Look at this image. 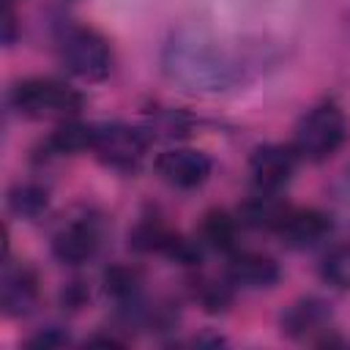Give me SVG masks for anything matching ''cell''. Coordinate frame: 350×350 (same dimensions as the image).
Here are the masks:
<instances>
[{
	"mask_svg": "<svg viewBox=\"0 0 350 350\" xmlns=\"http://www.w3.org/2000/svg\"><path fill=\"white\" fill-rule=\"evenodd\" d=\"M238 227H241V219L230 216L221 208H213L202 216L200 238H202L205 246H211L216 252H232L235 243H238Z\"/></svg>",
	"mask_w": 350,
	"mask_h": 350,
	"instance_id": "13",
	"label": "cell"
},
{
	"mask_svg": "<svg viewBox=\"0 0 350 350\" xmlns=\"http://www.w3.org/2000/svg\"><path fill=\"white\" fill-rule=\"evenodd\" d=\"M60 60L68 74L85 82H98L112 71V49L107 38L90 27H71L63 36Z\"/></svg>",
	"mask_w": 350,
	"mask_h": 350,
	"instance_id": "3",
	"label": "cell"
},
{
	"mask_svg": "<svg viewBox=\"0 0 350 350\" xmlns=\"http://www.w3.org/2000/svg\"><path fill=\"white\" fill-rule=\"evenodd\" d=\"M38 301V276L27 268H8L3 273V312L11 317L27 314Z\"/></svg>",
	"mask_w": 350,
	"mask_h": 350,
	"instance_id": "11",
	"label": "cell"
},
{
	"mask_svg": "<svg viewBox=\"0 0 350 350\" xmlns=\"http://www.w3.org/2000/svg\"><path fill=\"white\" fill-rule=\"evenodd\" d=\"M63 342H68L66 334H60L57 328H46L38 336L30 339V347H55V345H63Z\"/></svg>",
	"mask_w": 350,
	"mask_h": 350,
	"instance_id": "19",
	"label": "cell"
},
{
	"mask_svg": "<svg viewBox=\"0 0 350 350\" xmlns=\"http://www.w3.org/2000/svg\"><path fill=\"white\" fill-rule=\"evenodd\" d=\"M282 331L293 339H309L314 342L317 334L331 331V309L323 298L306 295L293 301L282 314Z\"/></svg>",
	"mask_w": 350,
	"mask_h": 350,
	"instance_id": "9",
	"label": "cell"
},
{
	"mask_svg": "<svg viewBox=\"0 0 350 350\" xmlns=\"http://www.w3.org/2000/svg\"><path fill=\"white\" fill-rule=\"evenodd\" d=\"M98 243H101L98 224L85 216V219H74V221L63 224L55 232L52 254L66 265H82L98 252Z\"/></svg>",
	"mask_w": 350,
	"mask_h": 350,
	"instance_id": "7",
	"label": "cell"
},
{
	"mask_svg": "<svg viewBox=\"0 0 350 350\" xmlns=\"http://www.w3.org/2000/svg\"><path fill=\"white\" fill-rule=\"evenodd\" d=\"M320 276L336 290H350V243H339L323 257Z\"/></svg>",
	"mask_w": 350,
	"mask_h": 350,
	"instance_id": "15",
	"label": "cell"
},
{
	"mask_svg": "<svg viewBox=\"0 0 350 350\" xmlns=\"http://www.w3.org/2000/svg\"><path fill=\"white\" fill-rule=\"evenodd\" d=\"M93 139H96V126H85V123H63L52 131L49 137V148L55 153H79V150H93Z\"/></svg>",
	"mask_w": 350,
	"mask_h": 350,
	"instance_id": "14",
	"label": "cell"
},
{
	"mask_svg": "<svg viewBox=\"0 0 350 350\" xmlns=\"http://www.w3.org/2000/svg\"><path fill=\"white\" fill-rule=\"evenodd\" d=\"M82 301H85V290L79 287V282H74L71 287H66V293H63V304H68L71 309H77Z\"/></svg>",
	"mask_w": 350,
	"mask_h": 350,
	"instance_id": "21",
	"label": "cell"
},
{
	"mask_svg": "<svg viewBox=\"0 0 350 350\" xmlns=\"http://www.w3.org/2000/svg\"><path fill=\"white\" fill-rule=\"evenodd\" d=\"M197 298L208 312H224L230 304V290L221 282H200Z\"/></svg>",
	"mask_w": 350,
	"mask_h": 350,
	"instance_id": "18",
	"label": "cell"
},
{
	"mask_svg": "<svg viewBox=\"0 0 350 350\" xmlns=\"http://www.w3.org/2000/svg\"><path fill=\"white\" fill-rule=\"evenodd\" d=\"M287 208H290V205L282 202L276 194H271V191H257L254 197H249V200L241 205L238 219H241V224H246V227H254V230H273V232H276V227L282 224Z\"/></svg>",
	"mask_w": 350,
	"mask_h": 350,
	"instance_id": "12",
	"label": "cell"
},
{
	"mask_svg": "<svg viewBox=\"0 0 350 350\" xmlns=\"http://www.w3.org/2000/svg\"><path fill=\"white\" fill-rule=\"evenodd\" d=\"M298 153L287 145H260L249 159V172L257 191H282L295 175Z\"/></svg>",
	"mask_w": 350,
	"mask_h": 350,
	"instance_id": "6",
	"label": "cell"
},
{
	"mask_svg": "<svg viewBox=\"0 0 350 350\" xmlns=\"http://www.w3.org/2000/svg\"><path fill=\"white\" fill-rule=\"evenodd\" d=\"M347 139V120L345 112L334 101L314 104L306 109L295 126L293 148L306 161H325L331 159Z\"/></svg>",
	"mask_w": 350,
	"mask_h": 350,
	"instance_id": "1",
	"label": "cell"
},
{
	"mask_svg": "<svg viewBox=\"0 0 350 350\" xmlns=\"http://www.w3.org/2000/svg\"><path fill=\"white\" fill-rule=\"evenodd\" d=\"M279 262L262 252H232L227 260V282L238 287H271L279 282Z\"/></svg>",
	"mask_w": 350,
	"mask_h": 350,
	"instance_id": "10",
	"label": "cell"
},
{
	"mask_svg": "<svg viewBox=\"0 0 350 350\" xmlns=\"http://www.w3.org/2000/svg\"><path fill=\"white\" fill-rule=\"evenodd\" d=\"M213 164L197 148H170L156 156V172L172 189H197L208 180Z\"/></svg>",
	"mask_w": 350,
	"mask_h": 350,
	"instance_id": "5",
	"label": "cell"
},
{
	"mask_svg": "<svg viewBox=\"0 0 350 350\" xmlns=\"http://www.w3.org/2000/svg\"><path fill=\"white\" fill-rule=\"evenodd\" d=\"M104 290L115 301H131L139 293V271L131 265H112L104 271Z\"/></svg>",
	"mask_w": 350,
	"mask_h": 350,
	"instance_id": "17",
	"label": "cell"
},
{
	"mask_svg": "<svg viewBox=\"0 0 350 350\" xmlns=\"http://www.w3.org/2000/svg\"><path fill=\"white\" fill-rule=\"evenodd\" d=\"M276 232L290 249H309L331 232V216L317 208H287Z\"/></svg>",
	"mask_w": 350,
	"mask_h": 350,
	"instance_id": "8",
	"label": "cell"
},
{
	"mask_svg": "<svg viewBox=\"0 0 350 350\" xmlns=\"http://www.w3.org/2000/svg\"><path fill=\"white\" fill-rule=\"evenodd\" d=\"M11 104L36 120L71 118L82 109V93L52 77H30L11 90Z\"/></svg>",
	"mask_w": 350,
	"mask_h": 350,
	"instance_id": "2",
	"label": "cell"
},
{
	"mask_svg": "<svg viewBox=\"0 0 350 350\" xmlns=\"http://www.w3.org/2000/svg\"><path fill=\"white\" fill-rule=\"evenodd\" d=\"M93 150L98 159L115 170H137V164L145 159L148 150V137L123 123H109V126H96V139Z\"/></svg>",
	"mask_w": 350,
	"mask_h": 350,
	"instance_id": "4",
	"label": "cell"
},
{
	"mask_svg": "<svg viewBox=\"0 0 350 350\" xmlns=\"http://www.w3.org/2000/svg\"><path fill=\"white\" fill-rule=\"evenodd\" d=\"M334 191H336V200H339L342 205H347V208H350V167L339 175V180H336Z\"/></svg>",
	"mask_w": 350,
	"mask_h": 350,
	"instance_id": "20",
	"label": "cell"
},
{
	"mask_svg": "<svg viewBox=\"0 0 350 350\" xmlns=\"http://www.w3.org/2000/svg\"><path fill=\"white\" fill-rule=\"evenodd\" d=\"M14 27H16L14 11H11V3H5V11H3V38H5V44L14 41Z\"/></svg>",
	"mask_w": 350,
	"mask_h": 350,
	"instance_id": "22",
	"label": "cell"
},
{
	"mask_svg": "<svg viewBox=\"0 0 350 350\" xmlns=\"http://www.w3.org/2000/svg\"><path fill=\"white\" fill-rule=\"evenodd\" d=\"M8 205L16 216L36 219L46 208V189H41L36 183H16L8 191Z\"/></svg>",
	"mask_w": 350,
	"mask_h": 350,
	"instance_id": "16",
	"label": "cell"
}]
</instances>
